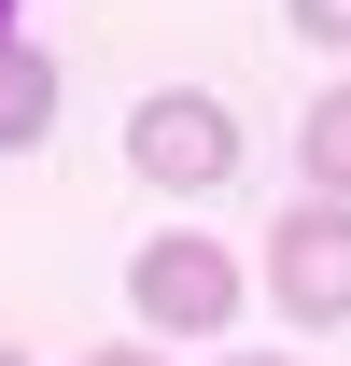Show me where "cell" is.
I'll return each instance as SVG.
<instances>
[{
  "label": "cell",
  "instance_id": "cell-9",
  "mask_svg": "<svg viewBox=\"0 0 351 366\" xmlns=\"http://www.w3.org/2000/svg\"><path fill=\"white\" fill-rule=\"evenodd\" d=\"M0 366H29V352H14V338H0Z\"/></svg>",
  "mask_w": 351,
  "mask_h": 366
},
{
  "label": "cell",
  "instance_id": "cell-2",
  "mask_svg": "<svg viewBox=\"0 0 351 366\" xmlns=\"http://www.w3.org/2000/svg\"><path fill=\"white\" fill-rule=\"evenodd\" d=\"M127 169L155 183V197H225V183H239V113L197 99V85L141 99V113H127Z\"/></svg>",
  "mask_w": 351,
  "mask_h": 366
},
{
  "label": "cell",
  "instance_id": "cell-6",
  "mask_svg": "<svg viewBox=\"0 0 351 366\" xmlns=\"http://www.w3.org/2000/svg\"><path fill=\"white\" fill-rule=\"evenodd\" d=\"M295 29L309 43H351V0H295Z\"/></svg>",
  "mask_w": 351,
  "mask_h": 366
},
{
  "label": "cell",
  "instance_id": "cell-7",
  "mask_svg": "<svg viewBox=\"0 0 351 366\" xmlns=\"http://www.w3.org/2000/svg\"><path fill=\"white\" fill-rule=\"evenodd\" d=\"M85 366H169V352H141V338H127V352H85Z\"/></svg>",
  "mask_w": 351,
  "mask_h": 366
},
{
  "label": "cell",
  "instance_id": "cell-3",
  "mask_svg": "<svg viewBox=\"0 0 351 366\" xmlns=\"http://www.w3.org/2000/svg\"><path fill=\"white\" fill-rule=\"evenodd\" d=\"M267 310H295L309 338L351 324V212L337 197H295V212L267 226Z\"/></svg>",
  "mask_w": 351,
  "mask_h": 366
},
{
  "label": "cell",
  "instance_id": "cell-1",
  "mask_svg": "<svg viewBox=\"0 0 351 366\" xmlns=\"http://www.w3.org/2000/svg\"><path fill=\"white\" fill-rule=\"evenodd\" d=\"M127 310H141V338H225L253 296H239V254H225V239L169 226V239L127 254Z\"/></svg>",
  "mask_w": 351,
  "mask_h": 366
},
{
  "label": "cell",
  "instance_id": "cell-4",
  "mask_svg": "<svg viewBox=\"0 0 351 366\" xmlns=\"http://www.w3.org/2000/svg\"><path fill=\"white\" fill-rule=\"evenodd\" d=\"M43 127H56V56L0 29V155H29Z\"/></svg>",
  "mask_w": 351,
  "mask_h": 366
},
{
  "label": "cell",
  "instance_id": "cell-10",
  "mask_svg": "<svg viewBox=\"0 0 351 366\" xmlns=\"http://www.w3.org/2000/svg\"><path fill=\"white\" fill-rule=\"evenodd\" d=\"M0 14H14V0H0Z\"/></svg>",
  "mask_w": 351,
  "mask_h": 366
},
{
  "label": "cell",
  "instance_id": "cell-8",
  "mask_svg": "<svg viewBox=\"0 0 351 366\" xmlns=\"http://www.w3.org/2000/svg\"><path fill=\"white\" fill-rule=\"evenodd\" d=\"M225 366H295V352H225Z\"/></svg>",
  "mask_w": 351,
  "mask_h": 366
},
{
  "label": "cell",
  "instance_id": "cell-5",
  "mask_svg": "<svg viewBox=\"0 0 351 366\" xmlns=\"http://www.w3.org/2000/svg\"><path fill=\"white\" fill-rule=\"evenodd\" d=\"M295 169H309V197H337V212H351V85H323V99H309Z\"/></svg>",
  "mask_w": 351,
  "mask_h": 366
}]
</instances>
